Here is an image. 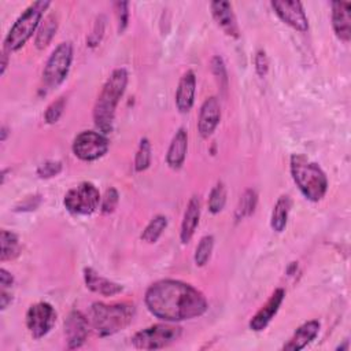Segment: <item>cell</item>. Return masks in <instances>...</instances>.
Returning a JSON list of instances; mask_svg holds the SVG:
<instances>
[{
	"label": "cell",
	"instance_id": "obj_33",
	"mask_svg": "<svg viewBox=\"0 0 351 351\" xmlns=\"http://www.w3.org/2000/svg\"><path fill=\"white\" fill-rule=\"evenodd\" d=\"M115 7V15L118 22V32L122 33L129 22V3L128 1H117L114 4Z\"/></svg>",
	"mask_w": 351,
	"mask_h": 351
},
{
	"label": "cell",
	"instance_id": "obj_34",
	"mask_svg": "<svg viewBox=\"0 0 351 351\" xmlns=\"http://www.w3.org/2000/svg\"><path fill=\"white\" fill-rule=\"evenodd\" d=\"M62 170V163L60 162H55V160H49L43 163L38 169H37V174L41 178H49L53 177L56 174H59Z\"/></svg>",
	"mask_w": 351,
	"mask_h": 351
},
{
	"label": "cell",
	"instance_id": "obj_2",
	"mask_svg": "<svg viewBox=\"0 0 351 351\" xmlns=\"http://www.w3.org/2000/svg\"><path fill=\"white\" fill-rule=\"evenodd\" d=\"M128 77L129 75L125 69H115L104 82L97 96L93 107V121L96 128L103 134H107L112 130L115 110L121 97L125 93Z\"/></svg>",
	"mask_w": 351,
	"mask_h": 351
},
{
	"label": "cell",
	"instance_id": "obj_4",
	"mask_svg": "<svg viewBox=\"0 0 351 351\" xmlns=\"http://www.w3.org/2000/svg\"><path fill=\"white\" fill-rule=\"evenodd\" d=\"M291 176L303 193L310 202H319L328 191V178L324 170L303 154L291 155L289 160Z\"/></svg>",
	"mask_w": 351,
	"mask_h": 351
},
{
	"label": "cell",
	"instance_id": "obj_31",
	"mask_svg": "<svg viewBox=\"0 0 351 351\" xmlns=\"http://www.w3.org/2000/svg\"><path fill=\"white\" fill-rule=\"evenodd\" d=\"M210 66H211V71L214 74V77L217 78L219 86L222 89H226L228 86V73H226V67H225V63L222 60L221 56H214L210 62Z\"/></svg>",
	"mask_w": 351,
	"mask_h": 351
},
{
	"label": "cell",
	"instance_id": "obj_29",
	"mask_svg": "<svg viewBox=\"0 0 351 351\" xmlns=\"http://www.w3.org/2000/svg\"><path fill=\"white\" fill-rule=\"evenodd\" d=\"M151 165V143L148 138H141L136 156H134V170L144 171Z\"/></svg>",
	"mask_w": 351,
	"mask_h": 351
},
{
	"label": "cell",
	"instance_id": "obj_39",
	"mask_svg": "<svg viewBox=\"0 0 351 351\" xmlns=\"http://www.w3.org/2000/svg\"><path fill=\"white\" fill-rule=\"evenodd\" d=\"M7 64H8V52L3 49V53H1V70H0V74L3 75L5 69H7Z\"/></svg>",
	"mask_w": 351,
	"mask_h": 351
},
{
	"label": "cell",
	"instance_id": "obj_28",
	"mask_svg": "<svg viewBox=\"0 0 351 351\" xmlns=\"http://www.w3.org/2000/svg\"><path fill=\"white\" fill-rule=\"evenodd\" d=\"M213 248H214V237L211 234L203 236L195 250L193 259H195L196 266H204L208 262Z\"/></svg>",
	"mask_w": 351,
	"mask_h": 351
},
{
	"label": "cell",
	"instance_id": "obj_7",
	"mask_svg": "<svg viewBox=\"0 0 351 351\" xmlns=\"http://www.w3.org/2000/svg\"><path fill=\"white\" fill-rule=\"evenodd\" d=\"M101 196L95 184L89 181L80 182L64 195L63 204L66 210L75 215H89L100 208Z\"/></svg>",
	"mask_w": 351,
	"mask_h": 351
},
{
	"label": "cell",
	"instance_id": "obj_38",
	"mask_svg": "<svg viewBox=\"0 0 351 351\" xmlns=\"http://www.w3.org/2000/svg\"><path fill=\"white\" fill-rule=\"evenodd\" d=\"M11 302H12L11 292H8L7 288H1V291H0V308L5 310Z\"/></svg>",
	"mask_w": 351,
	"mask_h": 351
},
{
	"label": "cell",
	"instance_id": "obj_11",
	"mask_svg": "<svg viewBox=\"0 0 351 351\" xmlns=\"http://www.w3.org/2000/svg\"><path fill=\"white\" fill-rule=\"evenodd\" d=\"M271 8L277 14V16L298 32L308 30V19L306 16L303 4L296 0H276L271 1Z\"/></svg>",
	"mask_w": 351,
	"mask_h": 351
},
{
	"label": "cell",
	"instance_id": "obj_21",
	"mask_svg": "<svg viewBox=\"0 0 351 351\" xmlns=\"http://www.w3.org/2000/svg\"><path fill=\"white\" fill-rule=\"evenodd\" d=\"M186 151H188V133L184 128H180L171 141L170 145L167 148V154H166V162L171 169H180L184 165L185 156H186Z\"/></svg>",
	"mask_w": 351,
	"mask_h": 351
},
{
	"label": "cell",
	"instance_id": "obj_18",
	"mask_svg": "<svg viewBox=\"0 0 351 351\" xmlns=\"http://www.w3.org/2000/svg\"><path fill=\"white\" fill-rule=\"evenodd\" d=\"M84 281L88 289L101 296H115L123 291V287L121 284L100 276L92 267L84 269Z\"/></svg>",
	"mask_w": 351,
	"mask_h": 351
},
{
	"label": "cell",
	"instance_id": "obj_40",
	"mask_svg": "<svg viewBox=\"0 0 351 351\" xmlns=\"http://www.w3.org/2000/svg\"><path fill=\"white\" fill-rule=\"evenodd\" d=\"M7 137V128L1 126V141H4Z\"/></svg>",
	"mask_w": 351,
	"mask_h": 351
},
{
	"label": "cell",
	"instance_id": "obj_1",
	"mask_svg": "<svg viewBox=\"0 0 351 351\" xmlns=\"http://www.w3.org/2000/svg\"><path fill=\"white\" fill-rule=\"evenodd\" d=\"M148 311L166 322H180L203 315L208 303L206 296L193 285L165 278L148 287L144 295Z\"/></svg>",
	"mask_w": 351,
	"mask_h": 351
},
{
	"label": "cell",
	"instance_id": "obj_35",
	"mask_svg": "<svg viewBox=\"0 0 351 351\" xmlns=\"http://www.w3.org/2000/svg\"><path fill=\"white\" fill-rule=\"evenodd\" d=\"M254 64H255V71L259 77H265L269 70V60L266 56L265 51H258L255 58H254Z\"/></svg>",
	"mask_w": 351,
	"mask_h": 351
},
{
	"label": "cell",
	"instance_id": "obj_26",
	"mask_svg": "<svg viewBox=\"0 0 351 351\" xmlns=\"http://www.w3.org/2000/svg\"><path fill=\"white\" fill-rule=\"evenodd\" d=\"M256 203H258V193L255 189H247L240 200H239V204L236 207V213H234V217L237 221L240 219H244L247 217H250L254 211H255V207H256Z\"/></svg>",
	"mask_w": 351,
	"mask_h": 351
},
{
	"label": "cell",
	"instance_id": "obj_36",
	"mask_svg": "<svg viewBox=\"0 0 351 351\" xmlns=\"http://www.w3.org/2000/svg\"><path fill=\"white\" fill-rule=\"evenodd\" d=\"M38 199H40V196L27 197L26 202L21 203V204L16 207V211H30V210H34V208L40 204V202H36V203H34V200H38Z\"/></svg>",
	"mask_w": 351,
	"mask_h": 351
},
{
	"label": "cell",
	"instance_id": "obj_8",
	"mask_svg": "<svg viewBox=\"0 0 351 351\" xmlns=\"http://www.w3.org/2000/svg\"><path fill=\"white\" fill-rule=\"evenodd\" d=\"M73 62V45L70 41L60 43L49 55L43 70V80L48 88L59 86L67 77Z\"/></svg>",
	"mask_w": 351,
	"mask_h": 351
},
{
	"label": "cell",
	"instance_id": "obj_13",
	"mask_svg": "<svg viewBox=\"0 0 351 351\" xmlns=\"http://www.w3.org/2000/svg\"><path fill=\"white\" fill-rule=\"evenodd\" d=\"M210 10L213 18L215 19L217 25L223 30V33L232 38L240 37V27L233 12L232 4L225 0H217L210 4Z\"/></svg>",
	"mask_w": 351,
	"mask_h": 351
},
{
	"label": "cell",
	"instance_id": "obj_30",
	"mask_svg": "<svg viewBox=\"0 0 351 351\" xmlns=\"http://www.w3.org/2000/svg\"><path fill=\"white\" fill-rule=\"evenodd\" d=\"M64 107H66V99L63 96L53 100L45 110V114H44L45 122L47 123H56L59 121V118L62 117Z\"/></svg>",
	"mask_w": 351,
	"mask_h": 351
},
{
	"label": "cell",
	"instance_id": "obj_25",
	"mask_svg": "<svg viewBox=\"0 0 351 351\" xmlns=\"http://www.w3.org/2000/svg\"><path fill=\"white\" fill-rule=\"evenodd\" d=\"M166 226H167V218L165 215H162V214H158V215H155L148 222V225L144 228V230H143L140 237H141L143 241L154 244L162 236V233L166 229Z\"/></svg>",
	"mask_w": 351,
	"mask_h": 351
},
{
	"label": "cell",
	"instance_id": "obj_32",
	"mask_svg": "<svg viewBox=\"0 0 351 351\" xmlns=\"http://www.w3.org/2000/svg\"><path fill=\"white\" fill-rule=\"evenodd\" d=\"M119 200V193L115 188H107L104 195L101 196V202H100V211L103 214H110L115 210L117 204Z\"/></svg>",
	"mask_w": 351,
	"mask_h": 351
},
{
	"label": "cell",
	"instance_id": "obj_37",
	"mask_svg": "<svg viewBox=\"0 0 351 351\" xmlns=\"http://www.w3.org/2000/svg\"><path fill=\"white\" fill-rule=\"evenodd\" d=\"M14 284V277L11 276L10 271L5 269H0V287L1 288H11Z\"/></svg>",
	"mask_w": 351,
	"mask_h": 351
},
{
	"label": "cell",
	"instance_id": "obj_3",
	"mask_svg": "<svg viewBox=\"0 0 351 351\" xmlns=\"http://www.w3.org/2000/svg\"><path fill=\"white\" fill-rule=\"evenodd\" d=\"M136 314V307L130 302L92 304L89 311V322L99 336H111L128 328Z\"/></svg>",
	"mask_w": 351,
	"mask_h": 351
},
{
	"label": "cell",
	"instance_id": "obj_23",
	"mask_svg": "<svg viewBox=\"0 0 351 351\" xmlns=\"http://www.w3.org/2000/svg\"><path fill=\"white\" fill-rule=\"evenodd\" d=\"M58 29V19L53 14H49L45 16V19L41 22L37 33H36V38H34V45L38 49H44L51 40L53 38L55 33Z\"/></svg>",
	"mask_w": 351,
	"mask_h": 351
},
{
	"label": "cell",
	"instance_id": "obj_17",
	"mask_svg": "<svg viewBox=\"0 0 351 351\" xmlns=\"http://www.w3.org/2000/svg\"><path fill=\"white\" fill-rule=\"evenodd\" d=\"M196 77L192 70L182 74L176 90V106L180 112H188L195 103Z\"/></svg>",
	"mask_w": 351,
	"mask_h": 351
},
{
	"label": "cell",
	"instance_id": "obj_14",
	"mask_svg": "<svg viewBox=\"0 0 351 351\" xmlns=\"http://www.w3.org/2000/svg\"><path fill=\"white\" fill-rule=\"evenodd\" d=\"M221 121V106L215 96L207 97L199 111L197 130L203 138L210 137Z\"/></svg>",
	"mask_w": 351,
	"mask_h": 351
},
{
	"label": "cell",
	"instance_id": "obj_5",
	"mask_svg": "<svg viewBox=\"0 0 351 351\" xmlns=\"http://www.w3.org/2000/svg\"><path fill=\"white\" fill-rule=\"evenodd\" d=\"M51 5V1L38 0L32 3L14 22L4 38V51L8 53L21 49L26 41L38 30L44 12Z\"/></svg>",
	"mask_w": 351,
	"mask_h": 351
},
{
	"label": "cell",
	"instance_id": "obj_19",
	"mask_svg": "<svg viewBox=\"0 0 351 351\" xmlns=\"http://www.w3.org/2000/svg\"><path fill=\"white\" fill-rule=\"evenodd\" d=\"M200 211H202V200L197 195H193L185 208L182 222H181V230H180V239L184 244L189 243L192 236L195 234V230L199 225L200 219Z\"/></svg>",
	"mask_w": 351,
	"mask_h": 351
},
{
	"label": "cell",
	"instance_id": "obj_6",
	"mask_svg": "<svg viewBox=\"0 0 351 351\" xmlns=\"http://www.w3.org/2000/svg\"><path fill=\"white\" fill-rule=\"evenodd\" d=\"M181 333V326L165 321L136 332L132 337V344L138 350H159L177 341Z\"/></svg>",
	"mask_w": 351,
	"mask_h": 351
},
{
	"label": "cell",
	"instance_id": "obj_12",
	"mask_svg": "<svg viewBox=\"0 0 351 351\" xmlns=\"http://www.w3.org/2000/svg\"><path fill=\"white\" fill-rule=\"evenodd\" d=\"M89 318L81 311L73 310L64 319V335L70 350L80 348L89 335Z\"/></svg>",
	"mask_w": 351,
	"mask_h": 351
},
{
	"label": "cell",
	"instance_id": "obj_24",
	"mask_svg": "<svg viewBox=\"0 0 351 351\" xmlns=\"http://www.w3.org/2000/svg\"><path fill=\"white\" fill-rule=\"evenodd\" d=\"M0 245H1V251H0L1 262L12 261L19 255L21 245H19L18 236L14 232L3 229L0 233Z\"/></svg>",
	"mask_w": 351,
	"mask_h": 351
},
{
	"label": "cell",
	"instance_id": "obj_9",
	"mask_svg": "<svg viewBox=\"0 0 351 351\" xmlns=\"http://www.w3.org/2000/svg\"><path fill=\"white\" fill-rule=\"evenodd\" d=\"M71 148L78 159L92 162L108 151V140L101 132L84 130L75 136Z\"/></svg>",
	"mask_w": 351,
	"mask_h": 351
},
{
	"label": "cell",
	"instance_id": "obj_22",
	"mask_svg": "<svg viewBox=\"0 0 351 351\" xmlns=\"http://www.w3.org/2000/svg\"><path fill=\"white\" fill-rule=\"evenodd\" d=\"M291 206H292V200L288 195H282L278 197V200L276 202V204L273 207L271 218H270V226L273 230L280 233L285 229L288 215L291 211Z\"/></svg>",
	"mask_w": 351,
	"mask_h": 351
},
{
	"label": "cell",
	"instance_id": "obj_15",
	"mask_svg": "<svg viewBox=\"0 0 351 351\" xmlns=\"http://www.w3.org/2000/svg\"><path fill=\"white\" fill-rule=\"evenodd\" d=\"M284 298H285V291L282 288H277L266 300V303L250 319V329L254 332L263 330L270 324L273 317L277 314Z\"/></svg>",
	"mask_w": 351,
	"mask_h": 351
},
{
	"label": "cell",
	"instance_id": "obj_20",
	"mask_svg": "<svg viewBox=\"0 0 351 351\" xmlns=\"http://www.w3.org/2000/svg\"><path fill=\"white\" fill-rule=\"evenodd\" d=\"M319 322L313 319V321H307L303 325H300L293 335L291 336V339L282 346V350L285 351H299L302 348H304L308 343H311L318 332H319Z\"/></svg>",
	"mask_w": 351,
	"mask_h": 351
},
{
	"label": "cell",
	"instance_id": "obj_27",
	"mask_svg": "<svg viewBox=\"0 0 351 351\" xmlns=\"http://www.w3.org/2000/svg\"><path fill=\"white\" fill-rule=\"evenodd\" d=\"M225 203H226V188L219 181L213 186V189L210 192V196H208V210H210V213L218 214L225 207Z\"/></svg>",
	"mask_w": 351,
	"mask_h": 351
},
{
	"label": "cell",
	"instance_id": "obj_16",
	"mask_svg": "<svg viewBox=\"0 0 351 351\" xmlns=\"http://www.w3.org/2000/svg\"><path fill=\"white\" fill-rule=\"evenodd\" d=\"M332 26L336 37L344 43L351 38V3L332 1Z\"/></svg>",
	"mask_w": 351,
	"mask_h": 351
},
{
	"label": "cell",
	"instance_id": "obj_10",
	"mask_svg": "<svg viewBox=\"0 0 351 351\" xmlns=\"http://www.w3.org/2000/svg\"><path fill=\"white\" fill-rule=\"evenodd\" d=\"M56 311L47 302H37L26 311V326L33 339L44 337L55 325Z\"/></svg>",
	"mask_w": 351,
	"mask_h": 351
}]
</instances>
